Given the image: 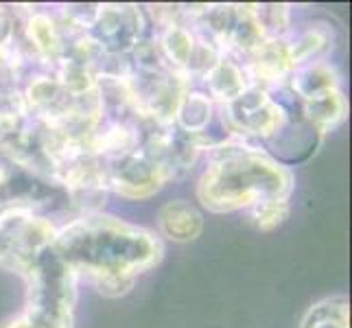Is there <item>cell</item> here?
Listing matches in <instances>:
<instances>
[{"mask_svg":"<svg viewBox=\"0 0 352 328\" xmlns=\"http://www.w3.org/2000/svg\"><path fill=\"white\" fill-rule=\"evenodd\" d=\"M53 252L99 294L120 296L162 259V243L149 230L114 217L86 215L59 228Z\"/></svg>","mask_w":352,"mask_h":328,"instance_id":"6da1fadb","label":"cell"},{"mask_svg":"<svg viewBox=\"0 0 352 328\" xmlns=\"http://www.w3.org/2000/svg\"><path fill=\"white\" fill-rule=\"evenodd\" d=\"M291 190L294 175L285 164L243 140H232L212 149L197 197L212 212H234L263 201L289 199Z\"/></svg>","mask_w":352,"mask_h":328,"instance_id":"7a4b0ae2","label":"cell"},{"mask_svg":"<svg viewBox=\"0 0 352 328\" xmlns=\"http://www.w3.org/2000/svg\"><path fill=\"white\" fill-rule=\"evenodd\" d=\"M24 281L27 305L5 328H70L77 278L53 248L42 254Z\"/></svg>","mask_w":352,"mask_h":328,"instance_id":"3957f363","label":"cell"},{"mask_svg":"<svg viewBox=\"0 0 352 328\" xmlns=\"http://www.w3.org/2000/svg\"><path fill=\"white\" fill-rule=\"evenodd\" d=\"M57 228L33 210L0 212V267L27 278L46 250L53 248Z\"/></svg>","mask_w":352,"mask_h":328,"instance_id":"277c9868","label":"cell"},{"mask_svg":"<svg viewBox=\"0 0 352 328\" xmlns=\"http://www.w3.org/2000/svg\"><path fill=\"white\" fill-rule=\"evenodd\" d=\"M223 120L236 138H263L272 140L278 136L287 120V107L278 103L267 88L250 86L234 101L223 105Z\"/></svg>","mask_w":352,"mask_h":328,"instance_id":"5b68a950","label":"cell"},{"mask_svg":"<svg viewBox=\"0 0 352 328\" xmlns=\"http://www.w3.org/2000/svg\"><path fill=\"white\" fill-rule=\"evenodd\" d=\"M83 31L107 57H127L140 44L144 18L133 5H94Z\"/></svg>","mask_w":352,"mask_h":328,"instance_id":"8992f818","label":"cell"},{"mask_svg":"<svg viewBox=\"0 0 352 328\" xmlns=\"http://www.w3.org/2000/svg\"><path fill=\"white\" fill-rule=\"evenodd\" d=\"M103 162L105 188L129 199H144L164 186V173L151 153L140 144L138 149L107 157Z\"/></svg>","mask_w":352,"mask_h":328,"instance_id":"52a82bcc","label":"cell"},{"mask_svg":"<svg viewBox=\"0 0 352 328\" xmlns=\"http://www.w3.org/2000/svg\"><path fill=\"white\" fill-rule=\"evenodd\" d=\"M157 223L166 239L175 243L195 241L204 230V217L192 204L184 199L166 201L157 212Z\"/></svg>","mask_w":352,"mask_h":328,"instance_id":"ba28073f","label":"cell"},{"mask_svg":"<svg viewBox=\"0 0 352 328\" xmlns=\"http://www.w3.org/2000/svg\"><path fill=\"white\" fill-rule=\"evenodd\" d=\"M346 116H348V101L342 88L318 94L309 101H302V118L315 129L318 136L337 129L346 120Z\"/></svg>","mask_w":352,"mask_h":328,"instance_id":"9c48e42d","label":"cell"},{"mask_svg":"<svg viewBox=\"0 0 352 328\" xmlns=\"http://www.w3.org/2000/svg\"><path fill=\"white\" fill-rule=\"evenodd\" d=\"M204 79L206 86H208V96L212 101H219L221 105L234 101L239 94L252 86L245 68L228 55H223Z\"/></svg>","mask_w":352,"mask_h":328,"instance_id":"30bf717a","label":"cell"},{"mask_svg":"<svg viewBox=\"0 0 352 328\" xmlns=\"http://www.w3.org/2000/svg\"><path fill=\"white\" fill-rule=\"evenodd\" d=\"M214 101L210 99L206 92H195V90H186L182 101L177 105L175 112V125L190 133L192 138L197 140V144L201 142V138L206 136V131L212 125L214 120ZM201 149V147H199Z\"/></svg>","mask_w":352,"mask_h":328,"instance_id":"8fae6325","label":"cell"},{"mask_svg":"<svg viewBox=\"0 0 352 328\" xmlns=\"http://www.w3.org/2000/svg\"><path fill=\"white\" fill-rule=\"evenodd\" d=\"M287 79L291 83L294 94H298L302 101H309V99H313V96L339 88L337 68L326 64V62H320V59L318 62H309L305 66L294 68Z\"/></svg>","mask_w":352,"mask_h":328,"instance_id":"7c38bea8","label":"cell"},{"mask_svg":"<svg viewBox=\"0 0 352 328\" xmlns=\"http://www.w3.org/2000/svg\"><path fill=\"white\" fill-rule=\"evenodd\" d=\"M350 305L346 296L324 298L305 313L300 328H348Z\"/></svg>","mask_w":352,"mask_h":328,"instance_id":"4fadbf2b","label":"cell"},{"mask_svg":"<svg viewBox=\"0 0 352 328\" xmlns=\"http://www.w3.org/2000/svg\"><path fill=\"white\" fill-rule=\"evenodd\" d=\"M289 42V55L294 68L305 66L309 62H318V57L331 48V33L320 27H311L307 31L298 33Z\"/></svg>","mask_w":352,"mask_h":328,"instance_id":"5bb4252c","label":"cell"},{"mask_svg":"<svg viewBox=\"0 0 352 328\" xmlns=\"http://www.w3.org/2000/svg\"><path fill=\"white\" fill-rule=\"evenodd\" d=\"M289 217V201L287 199H272L263 201L252 208V223L263 232L278 228Z\"/></svg>","mask_w":352,"mask_h":328,"instance_id":"9a60e30c","label":"cell"}]
</instances>
